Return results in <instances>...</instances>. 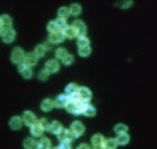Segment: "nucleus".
Instances as JSON below:
<instances>
[{"instance_id":"nucleus-14","label":"nucleus","mask_w":157,"mask_h":149,"mask_svg":"<svg viewBox=\"0 0 157 149\" xmlns=\"http://www.w3.org/2000/svg\"><path fill=\"white\" fill-rule=\"evenodd\" d=\"M63 129L64 128H63V126L61 124V123H60L58 121L55 120L50 123V125H49L47 131H48L53 134H55V135H58L63 131Z\"/></svg>"},{"instance_id":"nucleus-8","label":"nucleus","mask_w":157,"mask_h":149,"mask_svg":"<svg viewBox=\"0 0 157 149\" xmlns=\"http://www.w3.org/2000/svg\"><path fill=\"white\" fill-rule=\"evenodd\" d=\"M78 95L79 98L85 103H89V102L92 97V93L91 91L85 86H81L79 87Z\"/></svg>"},{"instance_id":"nucleus-25","label":"nucleus","mask_w":157,"mask_h":149,"mask_svg":"<svg viewBox=\"0 0 157 149\" xmlns=\"http://www.w3.org/2000/svg\"><path fill=\"white\" fill-rule=\"evenodd\" d=\"M38 143L40 149H51L52 142L47 137H42L38 141Z\"/></svg>"},{"instance_id":"nucleus-19","label":"nucleus","mask_w":157,"mask_h":149,"mask_svg":"<svg viewBox=\"0 0 157 149\" xmlns=\"http://www.w3.org/2000/svg\"><path fill=\"white\" fill-rule=\"evenodd\" d=\"M23 145L25 149H40L38 141H36L31 137L25 139L23 141Z\"/></svg>"},{"instance_id":"nucleus-4","label":"nucleus","mask_w":157,"mask_h":149,"mask_svg":"<svg viewBox=\"0 0 157 149\" xmlns=\"http://www.w3.org/2000/svg\"><path fill=\"white\" fill-rule=\"evenodd\" d=\"M58 140L60 143H72L75 137L70 129L64 128L57 135Z\"/></svg>"},{"instance_id":"nucleus-34","label":"nucleus","mask_w":157,"mask_h":149,"mask_svg":"<svg viewBox=\"0 0 157 149\" xmlns=\"http://www.w3.org/2000/svg\"><path fill=\"white\" fill-rule=\"evenodd\" d=\"M91 52V49L90 46L78 48V53L79 54V55L81 57H83L88 56L90 54Z\"/></svg>"},{"instance_id":"nucleus-37","label":"nucleus","mask_w":157,"mask_h":149,"mask_svg":"<svg viewBox=\"0 0 157 149\" xmlns=\"http://www.w3.org/2000/svg\"><path fill=\"white\" fill-rule=\"evenodd\" d=\"M63 64H64V65H71L73 61H74V57L72 55L68 54L64 58H63L61 60Z\"/></svg>"},{"instance_id":"nucleus-21","label":"nucleus","mask_w":157,"mask_h":149,"mask_svg":"<svg viewBox=\"0 0 157 149\" xmlns=\"http://www.w3.org/2000/svg\"><path fill=\"white\" fill-rule=\"evenodd\" d=\"M15 31L13 28H10L5 31L3 34L1 36L2 41L5 43L12 42L15 37Z\"/></svg>"},{"instance_id":"nucleus-29","label":"nucleus","mask_w":157,"mask_h":149,"mask_svg":"<svg viewBox=\"0 0 157 149\" xmlns=\"http://www.w3.org/2000/svg\"><path fill=\"white\" fill-rule=\"evenodd\" d=\"M70 14L74 16H77L82 11L81 6L77 3H73L69 7Z\"/></svg>"},{"instance_id":"nucleus-9","label":"nucleus","mask_w":157,"mask_h":149,"mask_svg":"<svg viewBox=\"0 0 157 149\" xmlns=\"http://www.w3.org/2000/svg\"><path fill=\"white\" fill-rule=\"evenodd\" d=\"M65 39L63 31H58L50 33L48 36V41L52 44H58L62 42Z\"/></svg>"},{"instance_id":"nucleus-26","label":"nucleus","mask_w":157,"mask_h":149,"mask_svg":"<svg viewBox=\"0 0 157 149\" xmlns=\"http://www.w3.org/2000/svg\"><path fill=\"white\" fill-rule=\"evenodd\" d=\"M47 50V46L45 44H40L37 46V47L35 48L34 53L36 55V56L38 58H39V57H43L45 55Z\"/></svg>"},{"instance_id":"nucleus-15","label":"nucleus","mask_w":157,"mask_h":149,"mask_svg":"<svg viewBox=\"0 0 157 149\" xmlns=\"http://www.w3.org/2000/svg\"><path fill=\"white\" fill-rule=\"evenodd\" d=\"M18 70L19 73L21 74L23 78L28 79L32 77L33 72L31 68L26 65L23 62L18 65Z\"/></svg>"},{"instance_id":"nucleus-38","label":"nucleus","mask_w":157,"mask_h":149,"mask_svg":"<svg viewBox=\"0 0 157 149\" xmlns=\"http://www.w3.org/2000/svg\"><path fill=\"white\" fill-rule=\"evenodd\" d=\"M59 146L61 149H72L71 143H60Z\"/></svg>"},{"instance_id":"nucleus-32","label":"nucleus","mask_w":157,"mask_h":149,"mask_svg":"<svg viewBox=\"0 0 157 149\" xmlns=\"http://www.w3.org/2000/svg\"><path fill=\"white\" fill-rule=\"evenodd\" d=\"M56 24L60 31H63L67 25L66 19L61 17H58L55 20Z\"/></svg>"},{"instance_id":"nucleus-17","label":"nucleus","mask_w":157,"mask_h":149,"mask_svg":"<svg viewBox=\"0 0 157 149\" xmlns=\"http://www.w3.org/2000/svg\"><path fill=\"white\" fill-rule=\"evenodd\" d=\"M23 123V122L22 118L18 116H14L10 119L9 124L12 130L16 131L20 129Z\"/></svg>"},{"instance_id":"nucleus-30","label":"nucleus","mask_w":157,"mask_h":149,"mask_svg":"<svg viewBox=\"0 0 157 149\" xmlns=\"http://www.w3.org/2000/svg\"><path fill=\"white\" fill-rule=\"evenodd\" d=\"M78 48L86 47L90 45V40L86 36H82L78 37L77 41Z\"/></svg>"},{"instance_id":"nucleus-18","label":"nucleus","mask_w":157,"mask_h":149,"mask_svg":"<svg viewBox=\"0 0 157 149\" xmlns=\"http://www.w3.org/2000/svg\"><path fill=\"white\" fill-rule=\"evenodd\" d=\"M79 86L74 83H71L69 84L65 88V94L69 97H72L78 94V91Z\"/></svg>"},{"instance_id":"nucleus-22","label":"nucleus","mask_w":157,"mask_h":149,"mask_svg":"<svg viewBox=\"0 0 157 149\" xmlns=\"http://www.w3.org/2000/svg\"><path fill=\"white\" fill-rule=\"evenodd\" d=\"M55 107L54 106V102L50 99H45L41 102L40 104V108L43 111L48 112L51 111L53 108Z\"/></svg>"},{"instance_id":"nucleus-36","label":"nucleus","mask_w":157,"mask_h":149,"mask_svg":"<svg viewBox=\"0 0 157 149\" xmlns=\"http://www.w3.org/2000/svg\"><path fill=\"white\" fill-rule=\"evenodd\" d=\"M50 73L44 68V70H40L37 74V78L41 80V81H46L48 76H49Z\"/></svg>"},{"instance_id":"nucleus-5","label":"nucleus","mask_w":157,"mask_h":149,"mask_svg":"<svg viewBox=\"0 0 157 149\" xmlns=\"http://www.w3.org/2000/svg\"><path fill=\"white\" fill-rule=\"evenodd\" d=\"M85 126L83 123L79 121H75L72 123L70 126V130L74 134L75 138L80 137L85 132Z\"/></svg>"},{"instance_id":"nucleus-6","label":"nucleus","mask_w":157,"mask_h":149,"mask_svg":"<svg viewBox=\"0 0 157 149\" xmlns=\"http://www.w3.org/2000/svg\"><path fill=\"white\" fill-rule=\"evenodd\" d=\"M12 21L10 16L4 14L0 17V34L1 36L8 29L12 28Z\"/></svg>"},{"instance_id":"nucleus-39","label":"nucleus","mask_w":157,"mask_h":149,"mask_svg":"<svg viewBox=\"0 0 157 149\" xmlns=\"http://www.w3.org/2000/svg\"><path fill=\"white\" fill-rule=\"evenodd\" d=\"M76 149H91V146L86 143H82L81 144H80L77 148Z\"/></svg>"},{"instance_id":"nucleus-1","label":"nucleus","mask_w":157,"mask_h":149,"mask_svg":"<svg viewBox=\"0 0 157 149\" xmlns=\"http://www.w3.org/2000/svg\"><path fill=\"white\" fill-rule=\"evenodd\" d=\"M86 104V103H84L79 98L78 95L77 94L76 95L69 97V101L64 108L69 113L74 115H79L82 114Z\"/></svg>"},{"instance_id":"nucleus-10","label":"nucleus","mask_w":157,"mask_h":149,"mask_svg":"<svg viewBox=\"0 0 157 149\" xmlns=\"http://www.w3.org/2000/svg\"><path fill=\"white\" fill-rule=\"evenodd\" d=\"M45 131V130L44 127L42 126V125L39 123L38 120L35 124H34L33 126L30 127V133L34 137H41L43 135Z\"/></svg>"},{"instance_id":"nucleus-13","label":"nucleus","mask_w":157,"mask_h":149,"mask_svg":"<svg viewBox=\"0 0 157 149\" xmlns=\"http://www.w3.org/2000/svg\"><path fill=\"white\" fill-rule=\"evenodd\" d=\"M68 101H69V97L66 94H59L53 100L54 106L57 108H65Z\"/></svg>"},{"instance_id":"nucleus-7","label":"nucleus","mask_w":157,"mask_h":149,"mask_svg":"<svg viewBox=\"0 0 157 149\" xmlns=\"http://www.w3.org/2000/svg\"><path fill=\"white\" fill-rule=\"evenodd\" d=\"M21 118L23 123L26 126H28L29 127L34 124H35L38 120L35 114L29 110H26L24 111Z\"/></svg>"},{"instance_id":"nucleus-23","label":"nucleus","mask_w":157,"mask_h":149,"mask_svg":"<svg viewBox=\"0 0 157 149\" xmlns=\"http://www.w3.org/2000/svg\"><path fill=\"white\" fill-rule=\"evenodd\" d=\"M96 110L94 106L90 103H86L84 107L82 115L87 117H93L96 115Z\"/></svg>"},{"instance_id":"nucleus-3","label":"nucleus","mask_w":157,"mask_h":149,"mask_svg":"<svg viewBox=\"0 0 157 149\" xmlns=\"http://www.w3.org/2000/svg\"><path fill=\"white\" fill-rule=\"evenodd\" d=\"M25 55L26 54H25L24 50L21 48L19 47H16L13 48L11 52V61L13 63L20 65L23 62Z\"/></svg>"},{"instance_id":"nucleus-24","label":"nucleus","mask_w":157,"mask_h":149,"mask_svg":"<svg viewBox=\"0 0 157 149\" xmlns=\"http://www.w3.org/2000/svg\"><path fill=\"white\" fill-rule=\"evenodd\" d=\"M115 139L118 145H121V146H124L127 145L130 140V137L128 133L117 135Z\"/></svg>"},{"instance_id":"nucleus-11","label":"nucleus","mask_w":157,"mask_h":149,"mask_svg":"<svg viewBox=\"0 0 157 149\" xmlns=\"http://www.w3.org/2000/svg\"><path fill=\"white\" fill-rule=\"evenodd\" d=\"M77 30L78 33V37L82 36H85L86 33V26L85 23L80 20L77 19L75 20L72 25Z\"/></svg>"},{"instance_id":"nucleus-31","label":"nucleus","mask_w":157,"mask_h":149,"mask_svg":"<svg viewBox=\"0 0 157 149\" xmlns=\"http://www.w3.org/2000/svg\"><path fill=\"white\" fill-rule=\"evenodd\" d=\"M55 57L58 59L62 60L64 58L67 54V50L64 47H59L55 50Z\"/></svg>"},{"instance_id":"nucleus-35","label":"nucleus","mask_w":157,"mask_h":149,"mask_svg":"<svg viewBox=\"0 0 157 149\" xmlns=\"http://www.w3.org/2000/svg\"><path fill=\"white\" fill-rule=\"evenodd\" d=\"M47 30L50 33H53V32H56V31H60L56 24V22L55 20H52V21H50L48 25H47Z\"/></svg>"},{"instance_id":"nucleus-41","label":"nucleus","mask_w":157,"mask_h":149,"mask_svg":"<svg viewBox=\"0 0 157 149\" xmlns=\"http://www.w3.org/2000/svg\"><path fill=\"white\" fill-rule=\"evenodd\" d=\"M51 149H52V148H51Z\"/></svg>"},{"instance_id":"nucleus-33","label":"nucleus","mask_w":157,"mask_h":149,"mask_svg":"<svg viewBox=\"0 0 157 149\" xmlns=\"http://www.w3.org/2000/svg\"><path fill=\"white\" fill-rule=\"evenodd\" d=\"M70 14H70L69 9H68L66 7H61L58 10V15L59 17L66 18L69 16Z\"/></svg>"},{"instance_id":"nucleus-28","label":"nucleus","mask_w":157,"mask_h":149,"mask_svg":"<svg viewBox=\"0 0 157 149\" xmlns=\"http://www.w3.org/2000/svg\"><path fill=\"white\" fill-rule=\"evenodd\" d=\"M118 146L115 138H109L105 140V149H117Z\"/></svg>"},{"instance_id":"nucleus-16","label":"nucleus","mask_w":157,"mask_h":149,"mask_svg":"<svg viewBox=\"0 0 157 149\" xmlns=\"http://www.w3.org/2000/svg\"><path fill=\"white\" fill-rule=\"evenodd\" d=\"M38 57L34 52H29L25 55L23 63L29 67H32L37 63Z\"/></svg>"},{"instance_id":"nucleus-12","label":"nucleus","mask_w":157,"mask_h":149,"mask_svg":"<svg viewBox=\"0 0 157 149\" xmlns=\"http://www.w3.org/2000/svg\"><path fill=\"white\" fill-rule=\"evenodd\" d=\"M45 69L50 73H55L59 69V63L56 59H50L45 64Z\"/></svg>"},{"instance_id":"nucleus-20","label":"nucleus","mask_w":157,"mask_h":149,"mask_svg":"<svg viewBox=\"0 0 157 149\" xmlns=\"http://www.w3.org/2000/svg\"><path fill=\"white\" fill-rule=\"evenodd\" d=\"M63 32L65 38H67L70 39L78 37L77 31L72 25H67L63 30Z\"/></svg>"},{"instance_id":"nucleus-27","label":"nucleus","mask_w":157,"mask_h":149,"mask_svg":"<svg viewBox=\"0 0 157 149\" xmlns=\"http://www.w3.org/2000/svg\"><path fill=\"white\" fill-rule=\"evenodd\" d=\"M113 130L117 135H120V134L127 133L128 131V127L124 124L118 123L115 126Z\"/></svg>"},{"instance_id":"nucleus-2","label":"nucleus","mask_w":157,"mask_h":149,"mask_svg":"<svg viewBox=\"0 0 157 149\" xmlns=\"http://www.w3.org/2000/svg\"><path fill=\"white\" fill-rule=\"evenodd\" d=\"M105 137L101 134H94L91 138V149H105Z\"/></svg>"},{"instance_id":"nucleus-40","label":"nucleus","mask_w":157,"mask_h":149,"mask_svg":"<svg viewBox=\"0 0 157 149\" xmlns=\"http://www.w3.org/2000/svg\"><path fill=\"white\" fill-rule=\"evenodd\" d=\"M52 149H61V147L58 145V146H56V147H55L54 148H52Z\"/></svg>"}]
</instances>
